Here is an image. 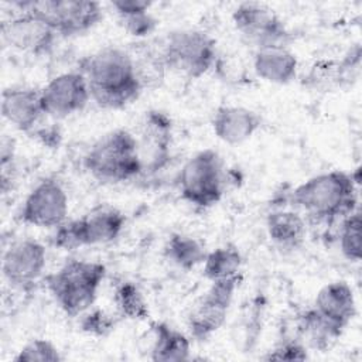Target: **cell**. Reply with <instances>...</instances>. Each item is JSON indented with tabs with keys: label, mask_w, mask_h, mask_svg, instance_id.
Here are the masks:
<instances>
[{
	"label": "cell",
	"mask_w": 362,
	"mask_h": 362,
	"mask_svg": "<svg viewBox=\"0 0 362 362\" xmlns=\"http://www.w3.org/2000/svg\"><path fill=\"white\" fill-rule=\"evenodd\" d=\"M307 358V346L300 339L283 341L264 356L267 361H304Z\"/></svg>",
	"instance_id": "obj_30"
},
{
	"label": "cell",
	"mask_w": 362,
	"mask_h": 362,
	"mask_svg": "<svg viewBox=\"0 0 362 362\" xmlns=\"http://www.w3.org/2000/svg\"><path fill=\"white\" fill-rule=\"evenodd\" d=\"M243 263L242 253L238 246L226 243L206 253L204 260V276L209 281H216L240 274Z\"/></svg>",
	"instance_id": "obj_24"
},
{
	"label": "cell",
	"mask_w": 362,
	"mask_h": 362,
	"mask_svg": "<svg viewBox=\"0 0 362 362\" xmlns=\"http://www.w3.org/2000/svg\"><path fill=\"white\" fill-rule=\"evenodd\" d=\"M58 34L40 17L20 11L1 23V38L6 45L24 54L41 57L54 49Z\"/></svg>",
	"instance_id": "obj_13"
},
{
	"label": "cell",
	"mask_w": 362,
	"mask_h": 362,
	"mask_svg": "<svg viewBox=\"0 0 362 362\" xmlns=\"http://www.w3.org/2000/svg\"><path fill=\"white\" fill-rule=\"evenodd\" d=\"M266 229L270 240L281 250H297L307 235L304 218L294 209L272 211L266 218Z\"/></svg>",
	"instance_id": "obj_21"
},
{
	"label": "cell",
	"mask_w": 362,
	"mask_h": 362,
	"mask_svg": "<svg viewBox=\"0 0 362 362\" xmlns=\"http://www.w3.org/2000/svg\"><path fill=\"white\" fill-rule=\"evenodd\" d=\"M339 250L349 262H359L362 256L361 246V211L359 208L341 221Z\"/></svg>",
	"instance_id": "obj_26"
},
{
	"label": "cell",
	"mask_w": 362,
	"mask_h": 362,
	"mask_svg": "<svg viewBox=\"0 0 362 362\" xmlns=\"http://www.w3.org/2000/svg\"><path fill=\"white\" fill-rule=\"evenodd\" d=\"M255 74L274 85H287L293 82L298 71V59L290 48H264L253 55Z\"/></svg>",
	"instance_id": "obj_19"
},
{
	"label": "cell",
	"mask_w": 362,
	"mask_h": 362,
	"mask_svg": "<svg viewBox=\"0 0 362 362\" xmlns=\"http://www.w3.org/2000/svg\"><path fill=\"white\" fill-rule=\"evenodd\" d=\"M105 276V264L71 259L48 274L45 284L59 308L69 317H78L93 305Z\"/></svg>",
	"instance_id": "obj_4"
},
{
	"label": "cell",
	"mask_w": 362,
	"mask_h": 362,
	"mask_svg": "<svg viewBox=\"0 0 362 362\" xmlns=\"http://www.w3.org/2000/svg\"><path fill=\"white\" fill-rule=\"evenodd\" d=\"M242 276H233L211 281V287L195 303L187 317L191 338L205 341L211 338L225 322L229 307Z\"/></svg>",
	"instance_id": "obj_10"
},
{
	"label": "cell",
	"mask_w": 362,
	"mask_h": 362,
	"mask_svg": "<svg viewBox=\"0 0 362 362\" xmlns=\"http://www.w3.org/2000/svg\"><path fill=\"white\" fill-rule=\"evenodd\" d=\"M83 167L98 181L119 184L143 174L137 139L126 129L102 136L83 157Z\"/></svg>",
	"instance_id": "obj_3"
},
{
	"label": "cell",
	"mask_w": 362,
	"mask_h": 362,
	"mask_svg": "<svg viewBox=\"0 0 362 362\" xmlns=\"http://www.w3.org/2000/svg\"><path fill=\"white\" fill-rule=\"evenodd\" d=\"M232 21L240 35L256 51L264 48H288L293 35L284 21L263 3L245 1L232 11Z\"/></svg>",
	"instance_id": "obj_9"
},
{
	"label": "cell",
	"mask_w": 362,
	"mask_h": 362,
	"mask_svg": "<svg viewBox=\"0 0 362 362\" xmlns=\"http://www.w3.org/2000/svg\"><path fill=\"white\" fill-rule=\"evenodd\" d=\"M0 109L3 117L24 133L35 132L41 117L47 116L42 107L41 89L31 86L6 88L1 93Z\"/></svg>",
	"instance_id": "obj_16"
},
{
	"label": "cell",
	"mask_w": 362,
	"mask_h": 362,
	"mask_svg": "<svg viewBox=\"0 0 362 362\" xmlns=\"http://www.w3.org/2000/svg\"><path fill=\"white\" fill-rule=\"evenodd\" d=\"M42 107L47 116L64 119L83 110L90 100L85 76L79 71L64 72L41 88Z\"/></svg>",
	"instance_id": "obj_15"
},
{
	"label": "cell",
	"mask_w": 362,
	"mask_h": 362,
	"mask_svg": "<svg viewBox=\"0 0 362 362\" xmlns=\"http://www.w3.org/2000/svg\"><path fill=\"white\" fill-rule=\"evenodd\" d=\"M358 182L352 173H321L297 185L290 194V202L317 222L342 221L358 209Z\"/></svg>",
	"instance_id": "obj_2"
},
{
	"label": "cell",
	"mask_w": 362,
	"mask_h": 362,
	"mask_svg": "<svg viewBox=\"0 0 362 362\" xmlns=\"http://www.w3.org/2000/svg\"><path fill=\"white\" fill-rule=\"evenodd\" d=\"M177 185L184 201L197 208H209L223 195V164L218 151L205 148L181 167Z\"/></svg>",
	"instance_id": "obj_6"
},
{
	"label": "cell",
	"mask_w": 362,
	"mask_h": 362,
	"mask_svg": "<svg viewBox=\"0 0 362 362\" xmlns=\"http://www.w3.org/2000/svg\"><path fill=\"white\" fill-rule=\"evenodd\" d=\"M116 318L103 310H92L81 320V329L93 337H107L116 327Z\"/></svg>",
	"instance_id": "obj_28"
},
{
	"label": "cell",
	"mask_w": 362,
	"mask_h": 362,
	"mask_svg": "<svg viewBox=\"0 0 362 362\" xmlns=\"http://www.w3.org/2000/svg\"><path fill=\"white\" fill-rule=\"evenodd\" d=\"M117 17H126L132 14L150 11L153 3L148 0H113L110 3Z\"/></svg>",
	"instance_id": "obj_31"
},
{
	"label": "cell",
	"mask_w": 362,
	"mask_h": 362,
	"mask_svg": "<svg viewBox=\"0 0 362 362\" xmlns=\"http://www.w3.org/2000/svg\"><path fill=\"white\" fill-rule=\"evenodd\" d=\"M45 264V246L33 238H23L4 250L1 272L6 281L13 287L28 288L42 276Z\"/></svg>",
	"instance_id": "obj_14"
},
{
	"label": "cell",
	"mask_w": 362,
	"mask_h": 362,
	"mask_svg": "<svg viewBox=\"0 0 362 362\" xmlns=\"http://www.w3.org/2000/svg\"><path fill=\"white\" fill-rule=\"evenodd\" d=\"M119 21L130 35L137 38L148 37L150 34L154 33L157 27V20L150 11L119 17Z\"/></svg>",
	"instance_id": "obj_29"
},
{
	"label": "cell",
	"mask_w": 362,
	"mask_h": 362,
	"mask_svg": "<svg viewBox=\"0 0 362 362\" xmlns=\"http://www.w3.org/2000/svg\"><path fill=\"white\" fill-rule=\"evenodd\" d=\"M69 204L68 195L62 184L54 178L47 177L38 181L25 197L18 219L35 228H58L66 221Z\"/></svg>",
	"instance_id": "obj_11"
},
{
	"label": "cell",
	"mask_w": 362,
	"mask_h": 362,
	"mask_svg": "<svg viewBox=\"0 0 362 362\" xmlns=\"http://www.w3.org/2000/svg\"><path fill=\"white\" fill-rule=\"evenodd\" d=\"M13 6L44 20L59 37L83 34L103 18L102 4L90 0L14 1Z\"/></svg>",
	"instance_id": "obj_7"
},
{
	"label": "cell",
	"mask_w": 362,
	"mask_h": 362,
	"mask_svg": "<svg viewBox=\"0 0 362 362\" xmlns=\"http://www.w3.org/2000/svg\"><path fill=\"white\" fill-rule=\"evenodd\" d=\"M86 79L90 99L105 109H122L143 92L127 49L105 47L79 62L78 69Z\"/></svg>",
	"instance_id": "obj_1"
},
{
	"label": "cell",
	"mask_w": 362,
	"mask_h": 362,
	"mask_svg": "<svg viewBox=\"0 0 362 362\" xmlns=\"http://www.w3.org/2000/svg\"><path fill=\"white\" fill-rule=\"evenodd\" d=\"M206 253L195 238L184 233H171L164 245L165 259L185 272L204 263Z\"/></svg>",
	"instance_id": "obj_23"
},
{
	"label": "cell",
	"mask_w": 362,
	"mask_h": 362,
	"mask_svg": "<svg viewBox=\"0 0 362 362\" xmlns=\"http://www.w3.org/2000/svg\"><path fill=\"white\" fill-rule=\"evenodd\" d=\"M136 139L143 174L157 173L168 164L173 141V122L170 116L160 110L146 112L140 123L139 137Z\"/></svg>",
	"instance_id": "obj_12"
},
{
	"label": "cell",
	"mask_w": 362,
	"mask_h": 362,
	"mask_svg": "<svg viewBox=\"0 0 362 362\" xmlns=\"http://www.w3.org/2000/svg\"><path fill=\"white\" fill-rule=\"evenodd\" d=\"M167 69L191 79L204 76L216 61V41L198 28L174 30L160 38Z\"/></svg>",
	"instance_id": "obj_5"
},
{
	"label": "cell",
	"mask_w": 362,
	"mask_h": 362,
	"mask_svg": "<svg viewBox=\"0 0 362 362\" xmlns=\"http://www.w3.org/2000/svg\"><path fill=\"white\" fill-rule=\"evenodd\" d=\"M126 216L117 208H99L55 228L51 243L61 250L113 242L124 229Z\"/></svg>",
	"instance_id": "obj_8"
},
{
	"label": "cell",
	"mask_w": 362,
	"mask_h": 362,
	"mask_svg": "<svg viewBox=\"0 0 362 362\" xmlns=\"http://www.w3.org/2000/svg\"><path fill=\"white\" fill-rule=\"evenodd\" d=\"M113 303L120 317L143 321L148 317L147 301L140 288L132 281L120 283L113 293Z\"/></svg>",
	"instance_id": "obj_25"
},
{
	"label": "cell",
	"mask_w": 362,
	"mask_h": 362,
	"mask_svg": "<svg viewBox=\"0 0 362 362\" xmlns=\"http://www.w3.org/2000/svg\"><path fill=\"white\" fill-rule=\"evenodd\" d=\"M313 307L342 329H345L356 315L354 290L344 280L331 281L321 287Z\"/></svg>",
	"instance_id": "obj_18"
},
{
	"label": "cell",
	"mask_w": 362,
	"mask_h": 362,
	"mask_svg": "<svg viewBox=\"0 0 362 362\" xmlns=\"http://www.w3.org/2000/svg\"><path fill=\"white\" fill-rule=\"evenodd\" d=\"M62 359L59 349L51 341L42 338L31 339L13 358L14 362H61Z\"/></svg>",
	"instance_id": "obj_27"
},
{
	"label": "cell",
	"mask_w": 362,
	"mask_h": 362,
	"mask_svg": "<svg viewBox=\"0 0 362 362\" xmlns=\"http://www.w3.org/2000/svg\"><path fill=\"white\" fill-rule=\"evenodd\" d=\"M297 334L307 348L325 352L334 346L344 329L327 320L314 307L304 310L297 317Z\"/></svg>",
	"instance_id": "obj_20"
},
{
	"label": "cell",
	"mask_w": 362,
	"mask_h": 362,
	"mask_svg": "<svg viewBox=\"0 0 362 362\" xmlns=\"http://www.w3.org/2000/svg\"><path fill=\"white\" fill-rule=\"evenodd\" d=\"M262 116L245 106H219L211 120L214 134L229 146H238L249 139L262 127Z\"/></svg>",
	"instance_id": "obj_17"
},
{
	"label": "cell",
	"mask_w": 362,
	"mask_h": 362,
	"mask_svg": "<svg viewBox=\"0 0 362 362\" xmlns=\"http://www.w3.org/2000/svg\"><path fill=\"white\" fill-rule=\"evenodd\" d=\"M153 341L150 346V358L156 362H178L188 361L191 352V341L181 331L171 328L165 322L151 325Z\"/></svg>",
	"instance_id": "obj_22"
}]
</instances>
